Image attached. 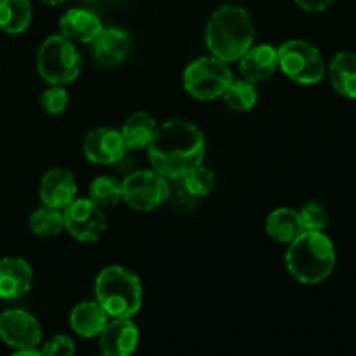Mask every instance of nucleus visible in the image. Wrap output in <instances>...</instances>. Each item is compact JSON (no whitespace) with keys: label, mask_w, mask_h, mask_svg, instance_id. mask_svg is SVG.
I'll return each instance as SVG.
<instances>
[{"label":"nucleus","mask_w":356,"mask_h":356,"mask_svg":"<svg viewBox=\"0 0 356 356\" xmlns=\"http://www.w3.org/2000/svg\"><path fill=\"white\" fill-rule=\"evenodd\" d=\"M205 156V136L186 120H169L159 125L148 145V159L156 172L167 179H183Z\"/></svg>","instance_id":"obj_1"},{"label":"nucleus","mask_w":356,"mask_h":356,"mask_svg":"<svg viewBox=\"0 0 356 356\" xmlns=\"http://www.w3.org/2000/svg\"><path fill=\"white\" fill-rule=\"evenodd\" d=\"M252 14L240 6H222L212 13L205 28V42L212 56L226 63L238 61L254 44Z\"/></svg>","instance_id":"obj_2"},{"label":"nucleus","mask_w":356,"mask_h":356,"mask_svg":"<svg viewBox=\"0 0 356 356\" xmlns=\"http://www.w3.org/2000/svg\"><path fill=\"white\" fill-rule=\"evenodd\" d=\"M285 266L292 278L305 285L327 280L336 266V249L323 232H302L289 243Z\"/></svg>","instance_id":"obj_3"},{"label":"nucleus","mask_w":356,"mask_h":356,"mask_svg":"<svg viewBox=\"0 0 356 356\" xmlns=\"http://www.w3.org/2000/svg\"><path fill=\"white\" fill-rule=\"evenodd\" d=\"M96 301L111 318H132L143 306V284L134 271L106 266L94 284Z\"/></svg>","instance_id":"obj_4"},{"label":"nucleus","mask_w":356,"mask_h":356,"mask_svg":"<svg viewBox=\"0 0 356 356\" xmlns=\"http://www.w3.org/2000/svg\"><path fill=\"white\" fill-rule=\"evenodd\" d=\"M80 65L76 45L61 33L45 38L37 52V72L49 86L72 83L79 76Z\"/></svg>","instance_id":"obj_5"},{"label":"nucleus","mask_w":356,"mask_h":356,"mask_svg":"<svg viewBox=\"0 0 356 356\" xmlns=\"http://www.w3.org/2000/svg\"><path fill=\"white\" fill-rule=\"evenodd\" d=\"M233 80L228 63L216 56H204L184 68L183 86L191 97L200 101L218 99Z\"/></svg>","instance_id":"obj_6"},{"label":"nucleus","mask_w":356,"mask_h":356,"mask_svg":"<svg viewBox=\"0 0 356 356\" xmlns=\"http://www.w3.org/2000/svg\"><path fill=\"white\" fill-rule=\"evenodd\" d=\"M278 51V68L301 86H315L327 73L325 59L318 47L305 40H289Z\"/></svg>","instance_id":"obj_7"},{"label":"nucleus","mask_w":356,"mask_h":356,"mask_svg":"<svg viewBox=\"0 0 356 356\" xmlns=\"http://www.w3.org/2000/svg\"><path fill=\"white\" fill-rule=\"evenodd\" d=\"M167 197H169V179L155 169L136 170L122 183V200L134 211H155L165 204Z\"/></svg>","instance_id":"obj_8"},{"label":"nucleus","mask_w":356,"mask_h":356,"mask_svg":"<svg viewBox=\"0 0 356 356\" xmlns=\"http://www.w3.org/2000/svg\"><path fill=\"white\" fill-rule=\"evenodd\" d=\"M65 229L82 243H94L106 232V218L103 207L94 204L89 197L75 198L68 207L63 209Z\"/></svg>","instance_id":"obj_9"},{"label":"nucleus","mask_w":356,"mask_h":356,"mask_svg":"<svg viewBox=\"0 0 356 356\" xmlns=\"http://www.w3.org/2000/svg\"><path fill=\"white\" fill-rule=\"evenodd\" d=\"M0 339L16 351L35 350L42 343V327L24 309H7L0 315Z\"/></svg>","instance_id":"obj_10"},{"label":"nucleus","mask_w":356,"mask_h":356,"mask_svg":"<svg viewBox=\"0 0 356 356\" xmlns=\"http://www.w3.org/2000/svg\"><path fill=\"white\" fill-rule=\"evenodd\" d=\"M127 146L120 131L111 127H97L83 139V155L97 165H111L124 159Z\"/></svg>","instance_id":"obj_11"},{"label":"nucleus","mask_w":356,"mask_h":356,"mask_svg":"<svg viewBox=\"0 0 356 356\" xmlns=\"http://www.w3.org/2000/svg\"><path fill=\"white\" fill-rule=\"evenodd\" d=\"M75 174L65 167H52L40 181V200L44 205L63 211L76 198Z\"/></svg>","instance_id":"obj_12"},{"label":"nucleus","mask_w":356,"mask_h":356,"mask_svg":"<svg viewBox=\"0 0 356 356\" xmlns=\"http://www.w3.org/2000/svg\"><path fill=\"white\" fill-rule=\"evenodd\" d=\"M33 285V270L23 257L0 259V299L14 301L26 294Z\"/></svg>","instance_id":"obj_13"},{"label":"nucleus","mask_w":356,"mask_h":356,"mask_svg":"<svg viewBox=\"0 0 356 356\" xmlns=\"http://www.w3.org/2000/svg\"><path fill=\"white\" fill-rule=\"evenodd\" d=\"M92 45V56L101 66H111L120 65L122 61H125V58L129 56L131 51V35L125 30L118 26H108L101 28V31L97 33V37L90 42Z\"/></svg>","instance_id":"obj_14"},{"label":"nucleus","mask_w":356,"mask_h":356,"mask_svg":"<svg viewBox=\"0 0 356 356\" xmlns=\"http://www.w3.org/2000/svg\"><path fill=\"white\" fill-rule=\"evenodd\" d=\"M97 337L101 351L106 356H129L139 344V329L132 318H113Z\"/></svg>","instance_id":"obj_15"},{"label":"nucleus","mask_w":356,"mask_h":356,"mask_svg":"<svg viewBox=\"0 0 356 356\" xmlns=\"http://www.w3.org/2000/svg\"><path fill=\"white\" fill-rule=\"evenodd\" d=\"M238 61L242 79L252 83L266 82L278 70V51L270 44H252Z\"/></svg>","instance_id":"obj_16"},{"label":"nucleus","mask_w":356,"mask_h":356,"mask_svg":"<svg viewBox=\"0 0 356 356\" xmlns=\"http://www.w3.org/2000/svg\"><path fill=\"white\" fill-rule=\"evenodd\" d=\"M103 28L99 17L87 9H70L59 19L61 35L73 44H90Z\"/></svg>","instance_id":"obj_17"},{"label":"nucleus","mask_w":356,"mask_h":356,"mask_svg":"<svg viewBox=\"0 0 356 356\" xmlns=\"http://www.w3.org/2000/svg\"><path fill=\"white\" fill-rule=\"evenodd\" d=\"M108 323V313L97 301H86L76 305L70 315V325L73 332L86 339H92L103 332Z\"/></svg>","instance_id":"obj_18"},{"label":"nucleus","mask_w":356,"mask_h":356,"mask_svg":"<svg viewBox=\"0 0 356 356\" xmlns=\"http://www.w3.org/2000/svg\"><path fill=\"white\" fill-rule=\"evenodd\" d=\"M156 120L148 111H136L125 120L120 134L124 138L127 149H143L148 148L156 134Z\"/></svg>","instance_id":"obj_19"},{"label":"nucleus","mask_w":356,"mask_h":356,"mask_svg":"<svg viewBox=\"0 0 356 356\" xmlns=\"http://www.w3.org/2000/svg\"><path fill=\"white\" fill-rule=\"evenodd\" d=\"M332 87L344 97L356 99V54L343 51L332 58L329 65Z\"/></svg>","instance_id":"obj_20"},{"label":"nucleus","mask_w":356,"mask_h":356,"mask_svg":"<svg viewBox=\"0 0 356 356\" xmlns=\"http://www.w3.org/2000/svg\"><path fill=\"white\" fill-rule=\"evenodd\" d=\"M302 229L299 212L294 209L280 207L270 212L266 219V233L278 243H291L298 238Z\"/></svg>","instance_id":"obj_21"},{"label":"nucleus","mask_w":356,"mask_h":356,"mask_svg":"<svg viewBox=\"0 0 356 356\" xmlns=\"http://www.w3.org/2000/svg\"><path fill=\"white\" fill-rule=\"evenodd\" d=\"M33 19L30 0H0V30L9 35L23 33Z\"/></svg>","instance_id":"obj_22"},{"label":"nucleus","mask_w":356,"mask_h":356,"mask_svg":"<svg viewBox=\"0 0 356 356\" xmlns=\"http://www.w3.org/2000/svg\"><path fill=\"white\" fill-rule=\"evenodd\" d=\"M30 229L33 235L42 236V238H51V236L61 235L65 229V219H63V211L49 205H42L37 211L31 212L30 216Z\"/></svg>","instance_id":"obj_23"},{"label":"nucleus","mask_w":356,"mask_h":356,"mask_svg":"<svg viewBox=\"0 0 356 356\" xmlns=\"http://www.w3.org/2000/svg\"><path fill=\"white\" fill-rule=\"evenodd\" d=\"M221 97L232 110L249 111L257 103L256 83L245 79H233Z\"/></svg>","instance_id":"obj_24"},{"label":"nucleus","mask_w":356,"mask_h":356,"mask_svg":"<svg viewBox=\"0 0 356 356\" xmlns=\"http://www.w3.org/2000/svg\"><path fill=\"white\" fill-rule=\"evenodd\" d=\"M89 198L99 207H113L122 200V183L115 177L99 176L90 183Z\"/></svg>","instance_id":"obj_25"},{"label":"nucleus","mask_w":356,"mask_h":356,"mask_svg":"<svg viewBox=\"0 0 356 356\" xmlns=\"http://www.w3.org/2000/svg\"><path fill=\"white\" fill-rule=\"evenodd\" d=\"M181 181H183L188 193L195 198L207 197V195L212 193V190H214L216 186L214 172H212L211 169H207V167L202 165V163L193 167V169H191Z\"/></svg>","instance_id":"obj_26"},{"label":"nucleus","mask_w":356,"mask_h":356,"mask_svg":"<svg viewBox=\"0 0 356 356\" xmlns=\"http://www.w3.org/2000/svg\"><path fill=\"white\" fill-rule=\"evenodd\" d=\"M38 103L44 108L45 113L59 115L68 108L70 96L63 86H49L47 89L40 94Z\"/></svg>","instance_id":"obj_27"},{"label":"nucleus","mask_w":356,"mask_h":356,"mask_svg":"<svg viewBox=\"0 0 356 356\" xmlns=\"http://www.w3.org/2000/svg\"><path fill=\"white\" fill-rule=\"evenodd\" d=\"M299 218H301L305 232H323L327 228V222H329L325 207L316 204V202H308L299 211Z\"/></svg>","instance_id":"obj_28"},{"label":"nucleus","mask_w":356,"mask_h":356,"mask_svg":"<svg viewBox=\"0 0 356 356\" xmlns=\"http://www.w3.org/2000/svg\"><path fill=\"white\" fill-rule=\"evenodd\" d=\"M42 355L44 356H72L75 355V343L66 334H58L42 348Z\"/></svg>","instance_id":"obj_29"},{"label":"nucleus","mask_w":356,"mask_h":356,"mask_svg":"<svg viewBox=\"0 0 356 356\" xmlns=\"http://www.w3.org/2000/svg\"><path fill=\"white\" fill-rule=\"evenodd\" d=\"M306 13H323L334 3V0H294Z\"/></svg>","instance_id":"obj_30"},{"label":"nucleus","mask_w":356,"mask_h":356,"mask_svg":"<svg viewBox=\"0 0 356 356\" xmlns=\"http://www.w3.org/2000/svg\"><path fill=\"white\" fill-rule=\"evenodd\" d=\"M44 3H47V6H61L63 2H66V0H42Z\"/></svg>","instance_id":"obj_31"},{"label":"nucleus","mask_w":356,"mask_h":356,"mask_svg":"<svg viewBox=\"0 0 356 356\" xmlns=\"http://www.w3.org/2000/svg\"><path fill=\"white\" fill-rule=\"evenodd\" d=\"M83 2H96V0H83Z\"/></svg>","instance_id":"obj_32"}]
</instances>
